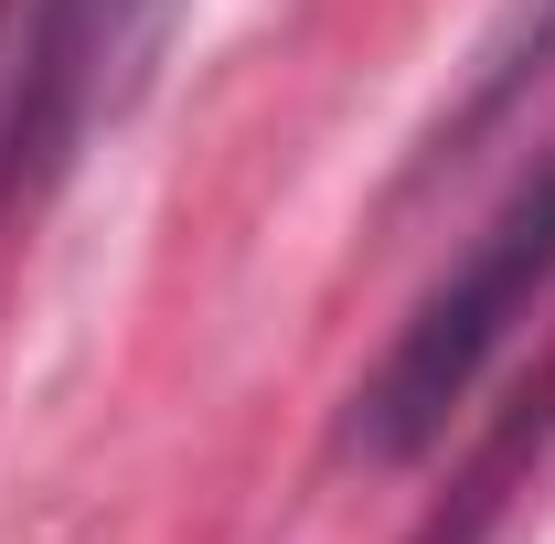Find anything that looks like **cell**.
I'll return each mask as SVG.
<instances>
[{"label": "cell", "instance_id": "obj_3", "mask_svg": "<svg viewBox=\"0 0 555 544\" xmlns=\"http://www.w3.org/2000/svg\"><path fill=\"white\" fill-rule=\"evenodd\" d=\"M54 75H65V0H0V204L33 150H54Z\"/></svg>", "mask_w": 555, "mask_h": 544}, {"label": "cell", "instance_id": "obj_2", "mask_svg": "<svg viewBox=\"0 0 555 544\" xmlns=\"http://www.w3.org/2000/svg\"><path fill=\"white\" fill-rule=\"evenodd\" d=\"M193 0H65V75H54V150L96 118H129L139 86L160 75Z\"/></svg>", "mask_w": 555, "mask_h": 544}, {"label": "cell", "instance_id": "obj_1", "mask_svg": "<svg viewBox=\"0 0 555 544\" xmlns=\"http://www.w3.org/2000/svg\"><path fill=\"white\" fill-rule=\"evenodd\" d=\"M555 299V139L534 171L491 204V224L460 246V268L416 299V321L385 341V363L352 385L343 406V459L352 470H416L449 416L491 385V363L524 341V321Z\"/></svg>", "mask_w": 555, "mask_h": 544}, {"label": "cell", "instance_id": "obj_4", "mask_svg": "<svg viewBox=\"0 0 555 544\" xmlns=\"http://www.w3.org/2000/svg\"><path fill=\"white\" fill-rule=\"evenodd\" d=\"M545 427H555V363H545V385H534V396H524V406H513V416H502V427L481 438V459L460 470V491H449V513H427V523H416V544H481V534H491V513L513 502V480H524V459L545 449Z\"/></svg>", "mask_w": 555, "mask_h": 544}]
</instances>
